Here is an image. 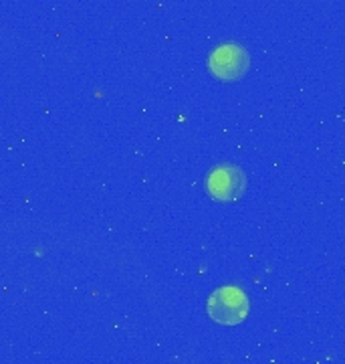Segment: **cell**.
<instances>
[{
    "mask_svg": "<svg viewBox=\"0 0 345 364\" xmlns=\"http://www.w3.org/2000/svg\"><path fill=\"white\" fill-rule=\"evenodd\" d=\"M251 312V301L241 287L224 286L208 298V314L210 318L222 326H236L243 322Z\"/></svg>",
    "mask_w": 345,
    "mask_h": 364,
    "instance_id": "6da1fadb",
    "label": "cell"
},
{
    "mask_svg": "<svg viewBox=\"0 0 345 364\" xmlns=\"http://www.w3.org/2000/svg\"><path fill=\"white\" fill-rule=\"evenodd\" d=\"M206 191L214 200L234 203L246 191V174L234 164L214 166L206 178Z\"/></svg>",
    "mask_w": 345,
    "mask_h": 364,
    "instance_id": "7a4b0ae2",
    "label": "cell"
},
{
    "mask_svg": "<svg viewBox=\"0 0 345 364\" xmlns=\"http://www.w3.org/2000/svg\"><path fill=\"white\" fill-rule=\"evenodd\" d=\"M208 67L212 75L222 81L241 79L251 67V57L239 43H224L210 53Z\"/></svg>",
    "mask_w": 345,
    "mask_h": 364,
    "instance_id": "3957f363",
    "label": "cell"
}]
</instances>
